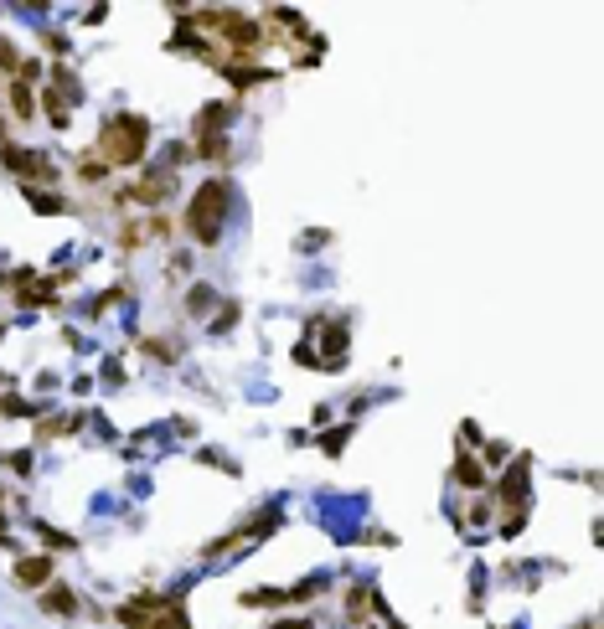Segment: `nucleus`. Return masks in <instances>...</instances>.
<instances>
[{
	"label": "nucleus",
	"mask_w": 604,
	"mask_h": 629,
	"mask_svg": "<svg viewBox=\"0 0 604 629\" xmlns=\"http://www.w3.org/2000/svg\"><path fill=\"white\" fill-rule=\"evenodd\" d=\"M73 609H78V598H73L68 588H52V593H47V614H73Z\"/></svg>",
	"instance_id": "nucleus-5"
},
{
	"label": "nucleus",
	"mask_w": 604,
	"mask_h": 629,
	"mask_svg": "<svg viewBox=\"0 0 604 629\" xmlns=\"http://www.w3.org/2000/svg\"><path fill=\"white\" fill-rule=\"evenodd\" d=\"M16 578L26 583V588H36V583L52 578V562H47V557H21V562H16Z\"/></svg>",
	"instance_id": "nucleus-3"
},
{
	"label": "nucleus",
	"mask_w": 604,
	"mask_h": 629,
	"mask_svg": "<svg viewBox=\"0 0 604 629\" xmlns=\"http://www.w3.org/2000/svg\"><path fill=\"white\" fill-rule=\"evenodd\" d=\"M222 212H227V186L222 181H212L197 191V202H191L186 212V227L197 243H217V232H222Z\"/></svg>",
	"instance_id": "nucleus-2"
},
{
	"label": "nucleus",
	"mask_w": 604,
	"mask_h": 629,
	"mask_svg": "<svg viewBox=\"0 0 604 629\" xmlns=\"http://www.w3.org/2000/svg\"><path fill=\"white\" fill-rule=\"evenodd\" d=\"M274 629H310V624H305V619H295V624H274Z\"/></svg>",
	"instance_id": "nucleus-8"
},
{
	"label": "nucleus",
	"mask_w": 604,
	"mask_h": 629,
	"mask_svg": "<svg viewBox=\"0 0 604 629\" xmlns=\"http://www.w3.org/2000/svg\"><path fill=\"white\" fill-rule=\"evenodd\" d=\"M11 103H16L21 119H31V88H26V83H16V88H11Z\"/></svg>",
	"instance_id": "nucleus-6"
},
{
	"label": "nucleus",
	"mask_w": 604,
	"mask_h": 629,
	"mask_svg": "<svg viewBox=\"0 0 604 629\" xmlns=\"http://www.w3.org/2000/svg\"><path fill=\"white\" fill-rule=\"evenodd\" d=\"M145 140H150V129L140 114H119L103 124V160L109 165H135L145 155Z\"/></svg>",
	"instance_id": "nucleus-1"
},
{
	"label": "nucleus",
	"mask_w": 604,
	"mask_h": 629,
	"mask_svg": "<svg viewBox=\"0 0 604 629\" xmlns=\"http://www.w3.org/2000/svg\"><path fill=\"white\" fill-rule=\"evenodd\" d=\"M460 480H465V485H481V469H476V464L465 459V464H460Z\"/></svg>",
	"instance_id": "nucleus-7"
},
{
	"label": "nucleus",
	"mask_w": 604,
	"mask_h": 629,
	"mask_svg": "<svg viewBox=\"0 0 604 629\" xmlns=\"http://www.w3.org/2000/svg\"><path fill=\"white\" fill-rule=\"evenodd\" d=\"M119 624H129V629H176V624H160L155 614H145V609H119Z\"/></svg>",
	"instance_id": "nucleus-4"
}]
</instances>
